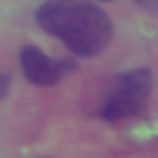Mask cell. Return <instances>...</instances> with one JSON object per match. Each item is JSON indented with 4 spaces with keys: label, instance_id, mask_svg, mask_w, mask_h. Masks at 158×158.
<instances>
[{
    "label": "cell",
    "instance_id": "5",
    "mask_svg": "<svg viewBox=\"0 0 158 158\" xmlns=\"http://www.w3.org/2000/svg\"><path fill=\"white\" fill-rule=\"evenodd\" d=\"M135 5H139L147 12H158V0H135Z\"/></svg>",
    "mask_w": 158,
    "mask_h": 158
},
{
    "label": "cell",
    "instance_id": "1",
    "mask_svg": "<svg viewBox=\"0 0 158 158\" xmlns=\"http://www.w3.org/2000/svg\"><path fill=\"white\" fill-rule=\"evenodd\" d=\"M35 21L77 58L98 56L114 35L109 14L89 0H44L35 10Z\"/></svg>",
    "mask_w": 158,
    "mask_h": 158
},
{
    "label": "cell",
    "instance_id": "2",
    "mask_svg": "<svg viewBox=\"0 0 158 158\" xmlns=\"http://www.w3.org/2000/svg\"><path fill=\"white\" fill-rule=\"evenodd\" d=\"M151 86H153V77L151 70L147 68L121 72L114 81L112 91L105 98L102 107H100V116L114 123V121H123V118L142 114L149 105Z\"/></svg>",
    "mask_w": 158,
    "mask_h": 158
},
{
    "label": "cell",
    "instance_id": "3",
    "mask_svg": "<svg viewBox=\"0 0 158 158\" xmlns=\"http://www.w3.org/2000/svg\"><path fill=\"white\" fill-rule=\"evenodd\" d=\"M19 60H21V70L23 77L35 86H56L58 81H63L68 74H72L77 70V58H51L44 51L35 44H26L19 51Z\"/></svg>",
    "mask_w": 158,
    "mask_h": 158
},
{
    "label": "cell",
    "instance_id": "6",
    "mask_svg": "<svg viewBox=\"0 0 158 158\" xmlns=\"http://www.w3.org/2000/svg\"><path fill=\"white\" fill-rule=\"evenodd\" d=\"M98 2H109V0H98Z\"/></svg>",
    "mask_w": 158,
    "mask_h": 158
},
{
    "label": "cell",
    "instance_id": "4",
    "mask_svg": "<svg viewBox=\"0 0 158 158\" xmlns=\"http://www.w3.org/2000/svg\"><path fill=\"white\" fill-rule=\"evenodd\" d=\"M10 86H12V77L7 72H0V100L10 93Z\"/></svg>",
    "mask_w": 158,
    "mask_h": 158
}]
</instances>
